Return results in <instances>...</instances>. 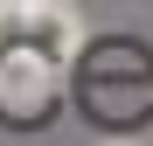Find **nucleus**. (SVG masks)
<instances>
[{
	"label": "nucleus",
	"mask_w": 153,
	"mask_h": 146,
	"mask_svg": "<svg viewBox=\"0 0 153 146\" xmlns=\"http://www.w3.org/2000/svg\"><path fill=\"white\" fill-rule=\"evenodd\" d=\"M28 7H42V0H0V21H14V14H28Z\"/></svg>",
	"instance_id": "nucleus-1"
}]
</instances>
